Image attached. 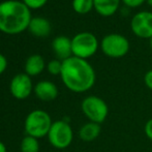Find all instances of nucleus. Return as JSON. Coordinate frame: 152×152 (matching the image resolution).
<instances>
[{
	"label": "nucleus",
	"mask_w": 152,
	"mask_h": 152,
	"mask_svg": "<svg viewBox=\"0 0 152 152\" xmlns=\"http://www.w3.org/2000/svg\"><path fill=\"white\" fill-rule=\"evenodd\" d=\"M61 79L66 87L74 92H85L93 87L95 72L85 59L69 57L62 61Z\"/></svg>",
	"instance_id": "obj_1"
},
{
	"label": "nucleus",
	"mask_w": 152,
	"mask_h": 152,
	"mask_svg": "<svg viewBox=\"0 0 152 152\" xmlns=\"http://www.w3.org/2000/svg\"><path fill=\"white\" fill-rule=\"evenodd\" d=\"M30 10L25 3L8 0L0 3V30L7 34L20 33L29 26Z\"/></svg>",
	"instance_id": "obj_2"
},
{
	"label": "nucleus",
	"mask_w": 152,
	"mask_h": 152,
	"mask_svg": "<svg viewBox=\"0 0 152 152\" xmlns=\"http://www.w3.org/2000/svg\"><path fill=\"white\" fill-rule=\"evenodd\" d=\"M50 115L42 110H34L29 113L25 120V130L33 138H44L49 134L52 126Z\"/></svg>",
	"instance_id": "obj_3"
},
{
	"label": "nucleus",
	"mask_w": 152,
	"mask_h": 152,
	"mask_svg": "<svg viewBox=\"0 0 152 152\" xmlns=\"http://www.w3.org/2000/svg\"><path fill=\"white\" fill-rule=\"evenodd\" d=\"M98 49V40L90 32H81L72 39V51L75 57L86 60L93 56Z\"/></svg>",
	"instance_id": "obj_4"
},
{
	"label": "nucleus",
	"mask_w": 152,
	"mask_h": 152,
	"mask_svg": "<svg viewBox=\"0 0 152 152\" xmlns=\"http://www.w3.org/2000/svg\"><path fill=\"white\" fill-rule=\"evenodd\" d=\"M81 108L89 120L98 124L106 120L109 114V107L107 102L98 96H87L83 99Z\"/></svg>",
	"instance_id": "obj_5"
},
{
	"label": "nucleus",
	"mask_w": 152,
	"mask_h": 152,
	"mask_svg": "<svg viewBox=\"0 0 152 152\" xmlns=\"http://www.w3.org/2000/svg\"><path fill=\"white\" fill-rule=\"evenodd\" d=\"M102 51L110 58H121L129 51V42L125 36L111 33L102 39Z\"/></svg>",
	"instance_id": "obj_6"
},
{
	"label": "nucleus",
	"mask_w": 152,
	"mask_h": 152,
	"mask_svg": "<svg viewBox=\"0 0 152 152\" xmlns=\"http://www.w3.org/2000/svg\"><path fill=\"white\" fill-rule=\"evenodd\" d=\"M48 137L53 147L57 149H65L72 144L74 134L67 121L59 120L52 124Z\"/></svg>",
	"instance_id": "obj_7"
},
{
	"label": "nucleus",
	"mask_w": 152,
	"mask_h": 152,
	"mask_svg": "<svg viewBox=\"0 0 152 152\" xmlns=\"http://www.w3.org/2000/svg\"><path fill=\"white\" fill-rule=\"evenodd\" d=\"M130 28L139 37L150 39L152 37V12L143 10L136 14L132 19Z\"/></svg>",
	"instance_id": "obj_8"
},
{
	"label": "nucleus",
	"mask_w": 152,
	"mask_h": 152,
	"mask_svg": "<svg viewBox=\"0 0 152 152\" xmlns=\"http://www.w3.org/2000/svg\"><path fill=\"white\" fill-rule=\"evenodd\" d=\"M32 90V82L27 74H19L10 82V92L18 99L28 97Z\"/></svg>",
	"instance_id": "obj_9"
},
{
	"label": "nucleus",
	"mask_w": 152,
	"mask_h": 152,
	"mask_svg": "<svg viewBox=\"0 0 152 152\" xmlns=\"http://www.w3.org/2000/svg\"><path fill=\"white\" fill-rule=\"evenodd\" d=\"M35 95L44 102H51L58 95V89L54 83L50 81H42L37 83L34 88Z\"/></svg>",
	"instance_id": "obj_10"
},
{
	"label": "nucleus",
	"mask_w": 152,
	"mask_h": 152,
	"mask_svg": "<svg viewBox=\"0 0 152 152\" xmlns=\"http://www.w3.org/2000/svg\"><path fill=\"white\" fill-rule=\"evenodd\" d=\"M53 50L55 54L58 56V58L65 60V59L72 57V39H69L66 36H58L52 42Z\"/></svg>",
	"instance_id": "obj_11"
},
{
	"label": "nucleus",
	"mask_w": 152,
	"mask_h": 152,
	"mask_svg": "<svg viewBox=\"0 0 152 152\" xmlns=\"http://www.w3.org/2000/svg\"><path fill=\"white\" fill-rule=\"evenodd\" d=\"M94 10L102 17H111L118 10L120 0H93Z\"/></svg>",
	"instance_id": "obj_12"
},
{
	"label": "nucleus",
	"mask_w": 152,
	"mask_h": 152,
	"mask_svg": "<svg viewBox=\"0 0 152 152\" xmlns=\"http://www.w3.org/2000/svg\"><path fill=\"white\" fill-rule=\"evenodd\" d=\"M102 132V126L100 124L95 123V122H88L84 124L79 130V137L81 140L84 142H92L95 139L98 138V136Z\"/></svg>",
	"instance_id": "obj_13"
},
{
	"label": "nucleus",
	"mask_w": 152,
	"mask_h": 152,
	"mask_svg": "<svg viewBox=\"0 0 152 152\" xmlns=\"http://www.w3.org/2000/svg\"><path fill=\"white\" fill-rule=\"evenodd\" d=\"M28 28L34 35L47 36L51 31V25L50 22L44 18H33L29 23Z\"/></svg>",
	"instance_id": "obj_14"
},
{
	"label": "nucleus",
	"mask_w": 152,
	"mask_h": 152,
	"mask_svg": "<svg viewBox=\"0 0 152 152\" xmlns=\"http://www.w3.org/2000/svg\"><path fill=\"white\" fill-rule=\"evenodd\" d=\"M45 68V61L40 55H32L29 57L25 64V70L28 76H36L40 74Z\"/></svg>",
	"instance_id": "obj_15"
},
{
	"label": "nucleus",
	"mask_w": 152,
	"mask_h": 152,
	"mask_svg": "<svg viewBox=\"0 0 152 152\" xmlns=\"http://www.w3.org/2000/svg\"><path fill=\"white\" fill-rule=\"evenodd\" d=\"M93 7V0H72V8L80 15L87 14Z\"/></svg>",
	"instance_id": "obj_16"
},
{
	"label": "nucleus",
	"mask_w": 152,
	"mask_h": 152,
	"mask_svg": "<svg viewBox=\"0 0 152 152\" xmlns=\"http://www.w3.org/2000/svg\"><path fill=\"white\" fill-rule=\"evenodd\" d=\"M21 151L22 152H38L39 151V144L37 139L31 136H27L21 142Z\"/></svg>",
	"instance_id": "obj_17"
},
{
	"label": "nucleus",
	"mask_w": 152,
	"mask_h": 152,
	"mask_svg": "<svg viewBox=\"0 0 152 152\" xmlns=\"http://www.w3.org/2000/svg\"><path fill=\"white\" fill-rule=\"evenodd\" d=\"M48 70L52 75H60L62 70V62L59 60H52L48 64Z\"/></svg>",
	"instance_id": "obj_18"
},
{
	"label": "nucleus",
	"mask_w": 152,
	"mask_h": 152,
	"mask_svg": "<svg viewBox=\"0 0 152 152\" xmlns=\"http://www.w3.org/2000/svg\"><path fill=\"white\" fill-rule=\"evenodd\" d=\"M48 0H24V3L29 8H39L46 4Z\"/></svg>",
	"instance_id": "obj_19"
},
{
	"label": "nucleus",
	"mask_w": 152,
	"mask_h": 152,
	"mask_svg": "<svg viewBox=\"0 0 152 152\" xmlns=\"http://www.w3.org/2000/svg\"><path fill=\"white\" fill-rule=\"evenodd\" d=\"M146 0H122L123 4L126 7L129 8H134V7H139V6L142 5Z\"/></svg>",
	"instance_id": "obj_20"
},
{
	"label": "nucleus",
	"mask_w": 152,
	"mask_h": 152,
	"mask_svg": "<svg viewBox=\"0 0 152 152\" xmlns=\"http://www.w3.org/2000/svg\"><path fill=\"white\" fill-rule=\"evenodd\" d=\"M144 130H145V134H146L147 138L152 141V118L149 119V120L146 122Z\"/></svg>",
	"instance_id": "obj_21"
},
{
	"label": "nucleus",
	"mask_w": 152,
	"mask_h": 152,
	"mask_svg": "<svg viewBox=\"0 0 152 152\" xmlns=\"http://www.w3.org/2000/svg\"><path fill=\"white\" fill-rule=\"evenodd\" d=\"M144 82H145V85H146L150 90H152V69L148 70V72L145 74Z\"/></svg>",
	"instance_id": "obj_22"
},
{
	"label": "nucleus",
	"mask_w": 152,
	"mask_h": 152,
	"mask_svg": "<svg viewBox=\"0 0 152 152\" xmlns=\"http://www.w3.org/2000/svg\"><path fill=\"white\" fill-rule=\"evenodd\" d=\"M6 66H7V61L6 58L2 54H0V75L6 69Z\"/></svg>",
	"instance_id": "obj_23"
},
{
	"label": "nucleus",
	"mask_w": 152,
	"mask_h": 152,
	"mask_svg": "<svg viewBox=\"0 0 152 152\" xmlns=\"http://www.w3.org/2000/svg\"><path fill=\"white\" fill-rule=\"evenodd\" d=\"M0 152H6V147L2 142H0Z\"/></svg>",
	"instance_id": "obj_24"
},
{
	"label": "nucleus",
	"mask_w": 152,
	"mask_h": 152,
	"mask_svg": "<svg viewBox=\"0 0 152 152\" xmlns=\"http://www.w3.org/2000/svg\"><path fill=\"white\" fill-rule=\"evenodd\" d=\"M146 1H147V3H148V5L152 7V0H146Z\"/></svg>",
	"instance_id": "obj_25"
},
{
	"label": "nucleus",
	"mask_w": 152,
	"mask_h": 152,
	"mask_svg": "<svg viewBox=\"0 0 152 152\" xmlns=\"http://www.w3.org/2000/svg\"><path fill=\"white\" fill-rule=\"evenodd\" d=\"M149 45H150V48H151V50H152V37L149 39Z\"/></svg>",
	"instance_id": "obj_26"
}]
</instances>
